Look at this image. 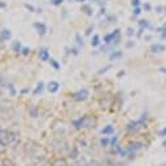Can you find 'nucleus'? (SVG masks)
<instances>
[{
	"mask_svg": "<svg viewBox=\"0 0 166 166\" xmlns=\"http://www.w3.org/2000/svg\"><path fill=\"white\" fill-rule=\"evenodd\" d=\"M1 38H3L4 40H9V38H10V31L7 30V29H4V30L1 31Z\"/></svg>",
	"mask_w": 166,
	"mask_h": 166,
	"instance_id": "nucleus-3",
	"label": "nucleus"
},
{
	"mask_svg": "<svg viewBox=\"0 0 166 166\" xmlns=\"http://www.w3.org/2000/svg\"><path fill=\"white\" fill-rule=\"evenodd\" d=\"M133 5L138 7V5H139V0H133Z\"/></svg>",
	"mask_w": 166,
	"mask_h": 166,
	"instance_id": "nucleus-11",
	"label": "nucleus"
},
{
	"mask_svg": "<svg viewBox=\"0 0 166 166\" xmlns=\"http://www.w3.org/2000/svg\"><path fill=\"white\" fill-rule=\"evenodd\" d=\"M35 29H38L39 34H42V35L45 33V25L44 24H35Z\"/></svg>",
	"mask_w": 166,
	"mask_h": 166,
	"instance_id": "nucleus-2",
	"label": "nucleus"
},
{
	"mask_svg": "<svg viewBox=\"0 0 166 166\" xmlns=\"http://www.w3.org/2000/svg\"><path fill=\"white\" fill-rule=\"evenodd\" d=\"M26 8H29V9H30V10H34V8H33V7H31V5H29V4H27V5H26Z\"/></svg>",
	"mask_w": 166,
	"mask_h": 166,
	"instance_id": "nucleus-13",
	"label": "nucleus"
},
{
	"mask_svg": "<svg viewBox=\"0 0 166 166\" xmlns=\"http://www.w3.org/2000/svg\"><path fill=\"white\" fill-rule=\"evenodd\" d=\"M134 13H135V14H139V13H140V9H139V8H135Z\"/></svg>",
	"mask_w": 166,
	"mask_h": 166,
	"instance_id": "nucleus-12",
	"label": "nucleus"
},
{
	"mask_svg": "<svg viewBox=\"0 0 166 166\" xmlns=\"http://www.w3.org/2000/svg\"><path fill=\"white\" fill-rule=\"evenodd\" d=\"M75 1H81V3H82V1H84V0H75Z\"/></svg>",
	"mask_w": 166,
	"mask_h": 166,
	"instance_id": "nucleus-15",
	"label": "nucleus"
},
{
	"mask_svg": "<svg viewBox=\"0 0 166 166\" xmlns=\"http://www.w3.org/2000/svg\"><path fill=\"white\" fill-rule=\"evenodd\" d=\"M43 90V83H39V86H38V88H36V91L34 92V94H38L39 91H42Z\"/></svg>",
	"mask_w": 166,
	"mask_h": 166,
	"instance_id": "nucleus-8",
	"label": "nucleus"
},
{
	"mask_svg": "<svg viewBox=\"0 0 166 166\" xmlns=\"http://www.w3.org/2000/svg\"><path fill=\"white\" fill-rule=\"evenodd\" d=\"M62 1H64V0H53V4H55V5H59V4H61Z\"/></svg>",
	"mask_w": 166,
	"mask_h": 166,
	"instance_id": "nucleus-10",
	"label": "nucleus"
},
{
	"mask_svg": "<svg viewBox=\"0 0 166 166\" xmlns=\"http://www.w3.org/2000/svg\"><path fill=\"white\" fill-rule=\"evenodd\" d=\"M160 70H161V71H164V73H166V67H161Z\"/></svg>",
	"mask_w": 166,
	"mask_h": 166,
	"instance_id": "nucleus-14",
	"label": "nucleus"
},
{
	"mask_svg": "<svg viewBox=\"0 0 166 166\" xmlns=\"http://www.w3.org/2000/svg\"><path fill=\"white\" fill-rule=\"evenodd\" d=\"M40 59H42V60H47V59H48V55H47V49H45V48L40 51Z\"/></svg>",
	"mask_w": 166,
	"mask_h": 166,
	"instance_id": "nucleus-4",
	"label": "nucleus"
},
{
	"mask_svg": "<svg viewBox=\"0 0 166 166\" xmlns=\"http://www.w3.org/2000/svg\"><path fill=\"white\" fill-rule=\"evenodd\" d=\"M92 44H94V45H98V44H99V36H98V35L94 36V42H92Z\"/></svg>",
	"mask_w": 166,
	"mask_h": 166,
	"instance_id": "nucleus-6",
	"label": "nucleus"
},
{
	"mask_svg": "<svg viewBox=\"0 0 166 166\" xmlns=\"http://www.w3.org/2000/svg\"><path fill=\"white\" fill-rule=\"evenodd\" d=\"M48 90H49L51 92H56V91L59 90V83H57V82H51L49 86H48Z\"/></svg>",
	"mask_w": 166,
	"mask_h": 166,
	"instance_id": "nucleus-1",
	"label": "nucleus"
},
{
	"mask_svg": "<svg viewBox=\"0 0 166 166\" xmlns=\"http://www.w3.org/2000/svg\"><path fill=\"white\" fill-rule=\"evenodd\" d=\"M13 47H14L16 51H20V49H21V44H20L18 42H14V45H13Z\"/></svg>",
	"mask_w": 166,
	"mask_h": 166,
	"instance_id": "nucleus-7",
	"label": "nucleus"
},
{
	"mask_svg": "<svg viewBox=\"0 0 166 166\" xmlns=\"http://www.w3.org/2000/svg\"><path fill=\"white\" fill-rule=\"evenodd\" d=\"M162 49H164V47H158V45H153V47H152V51H154V52L162 51Z\"/></svg>",
	"mask_w": 166,
	"mask_h": 166,
	"instance_id": "nucleus-5",
	"label": "nucleus"
},
{
	"mask_svg": "<svg viewBox=\"0 0 166 166\" xmlns=\"http://www.w3.org/2000/svg\"><path fill=\"white\" fill-rule=\"evenodd\" d=\"M51 62H52V65H53V66L56 67V69H59V65H57V62H56V61H55V60H51Z\"/></svg>",
	"mask_w": 166,
	"mask_h": 166,
	"instance_id": "nucleus-9",
	"label": "nucleus"
}]
</instances>
